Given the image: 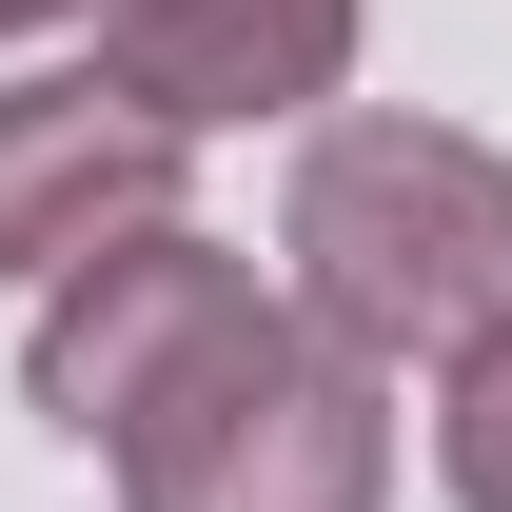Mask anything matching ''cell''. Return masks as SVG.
I'll use <instances>...</instances> for the list:
<instances>
[{"label": "cell", "instance_id": "3", "mask_svg": "<svg viewBox=\"0 0 512 512\" xmlns=\"http://www.w3.org/2000/svg\"><path fill=\"white\" fill-rule=\"evenodd\" d=\"M99 99H138L158 138H217V119H316L355 79V0H99Z\"/></svg>", "mask_w": 512, "mask_h": 512}, {"label": "cell", "instance_id": "4", "mask_svg": "<svg viewBox=\"0 0 512 512\" xmlns=\"http://www.w3.org/2000/svg\"><path fill=\"white\" fill-rule=\"evenodd\" d=\"M178 158L197 138H158L138 99H99V79H0V276L60 296L79 256L158 237V217H178Z\"/></svg>", "mask_w": 512, "mask_h": 512}, {"label": "cell", "instance_id": "6", "mask_svg": "<svg viewBox=\"0 0 512 512\" xmlns=\"http://www.w3.org/2000/svg\"><path fill=\"white\" fill-rule=\"evenodd\" d=\"M40 20H60V0H0V40H40Z\"/></svg>", "mask_w": 512, "mask_h": 512}, {"label": "cell", "instance_id": "1", "mask_svg": "<svg viewBox=\"0 0 512 512\" xmlns=\"http://www.w3.org/2000/svg\"><path fill=\"white\" fill-rule=\"evenodd\" d=\"M20 375L79 453H119V512H375L394 493L375 375L296 335V296H256L197 217L79 256Z\"/></svg>", "mask_w": 512, "mask_h": 512}, {"label": "cell", "instance_id": "2", "mask_svg": "<svg viewBox=\"0 0 512 512\" xmlns=\"http://www.w3.org/2000/svg\"><path fill=\"white\" fill-rule=\"evenodd\" d=\"M276 256H296V335H335L355 375L414 355L453 375L473 335H512V158L453 119H316Z\"/></svg>", "mask_w": 512, "mask_h": 512}, {"label": "cell", "instance_id": "5", "mask_svg": "<svg viewBox=\"0 0 512 512\" xmlns=\"http://www.w3.org/2000/svg\"><path fill=\"white\" fill-rule=\"evenodd\" d=\"M434 473H453V512H512V335H473V355H453Z\"/></svg>", "mask_w": 512, "mask_h": 512}]
</instances>
